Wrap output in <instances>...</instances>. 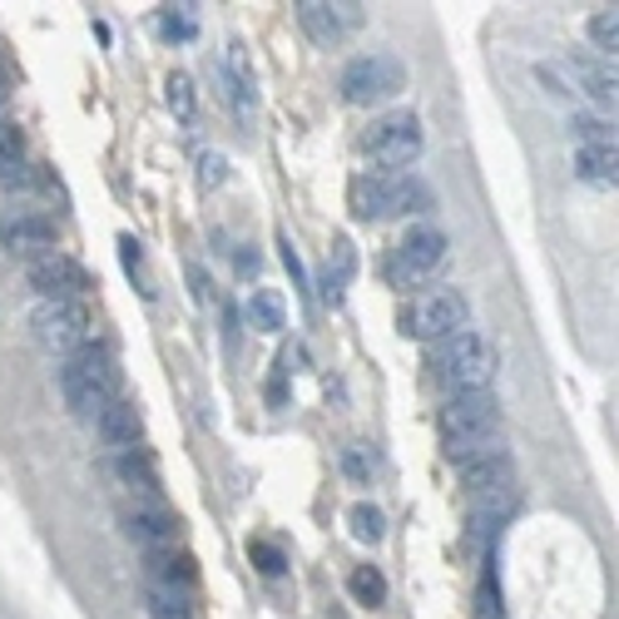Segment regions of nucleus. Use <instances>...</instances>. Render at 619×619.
<instances>
[{
  "mask_svg": "<svg viewBox=\"0 0 619 619\" xmlns=\"http://www.w3.org/2000/svg\"><path fill=\"white\" fill-rule=\"evenodd\" d=\"M0 248L21 258L55 253V224L40 214H0Z\"/></svg>",
  "mask_w": 619,
  "mask_h": 619,
  "instance_id": "obj_12",
  "label": "nucleus"
},
{
  "mask_svg": "<svg viewBox=\"0 0 619 619\" xmlns=\"http://www.w3.org/2000/svg\"><path fill=\"white\" fill-rule=\"evenodd\" d=\"M353 595H357V605H367V609H377V605H386V580H382V570H372V566H357L353 570Z\"/></svg>",
  "mask_w": 619,
  "mask_h": 619,
  "instance_id": "obj_24",
  "label": "nucleus"
},
{
  "mask_svg": "<svg viewBox=\"0 0 619 619\" xmlns=\"http://www.w3.org/2000/svg\"><path fill=\"white\" fill-rule=\"evenodd\" d=\"M496 431H501V406H496L491 386H480V392H451L447 396V406H441V437H447L451 466L501 451Z\"/></svg>",
  "mask_w": 619,
  "mask_h": 619,
  "instance_id": "obj_1",
  "label": "nucleus"
},
{
  "mask_svg": "<svg viewBox=\"0 0 619 619\" xmlns=\"http://www.w3.org/2000/svg\"><path fill=\"white\" fill-rule=\"evenodd\" d=\"M580 75H585V90H590V99H595L599 109H615V70H590V64H580Z\"/></svg>",
  "mask_w": 619,
  "mask_h": 619,
  "instance_id": "obj_28",
  "label": "nucleus"
},
{
  "mask_svg": "<svg viewBox=\"0 0 619 619\" xmlns=\"http://www.w3.org/2000/svg\"><path fill=\"white\" fill-rule=\"evenodd\" d=\"M60 392L80 417L95 421L109 402L124 396V377H119V362L105 347H80V353H70L60 367Z\"/></svg>",
  "mask_w": 619,
  "mask_h": 619,
  "instance_id": "obj_2",
  "label": "nucleus"
},
{
  "mask_svg": "<svg viewBox=\"0 0 619 619\" xmlns=\"http://www.w3.org/2000/svg\"><path fill=\"white\" fill-rule=\"evenodd\" d=\"M480 619H501V590H496V575L480 580Z\"/></svg>",
  "mask_w": 619,
  "mask_h": 619,
  "instance_id": "obj_33",
  "label": "nucleus"
},
{
  "mask_svg": "<svg viewBox=\"0 0 619 619\" xmlns=\"http://www.w3.org/2000/svg\"><path fill=\"white\" fill-rule=\"evenodd\" d=\"M31 328H35V342H40V347L70 357V353H80V347H90L95 318H90L85 302H40V308L31 312Z\"/></svg>",
  "mask_w": 619,
  "mask_h": 619,
  "instance_id": "obj_5",
  "label": "nucleus"
},
{
  "mask_svg": "<svg viewBox=\"0 0 619 619\" xmlns=\"http://www.w3.org/2000/svg\"><path fill=\"white\" fill-rule=\"evenodd\" d=\"M298 21L318 45H342L347 35L362 31L367 5H357V0H298Z\"/></svg>",
  "mask_w": 619,
  "mask_h": 619,
  "instance_id": "obj_9",
  "label": "nucleus"
},
{
  "mask_svg": "<svg viewBox=\"0 0 619 619\" xmlns=\"http://www.w3.org/2000/svg\"><path fill=\"white\" fill-rule=\"evenodd\" d=\"M31 288L40 293L45 302H80L95 283H90V273L75 263V258H64L60 248H55V253L31 258Z\"/></svg>",
  "mask_w": 619,
  "mask_h": 619,
  "instance_id": "obj_10",
  "label": "nucleus"
},
{
  "mask_svg": "<svg viewBox=\"0 0 619 619\" xmlns=\"http://www.w3.org/2000/svg\"><path fill=\"white\" fill-rule=\"evenodd\" d=\"M590 40H595L605 55H615L619 50V15L615 11H595V15H590Z\"/></svg>",
  "mask_w": 619,
  "mask_h": 619,
  "instance_id": "obj_27",
  "label": "nucleus"
},
{
  "mask_svg": "<svg viewBox=\"0 0 619 619\" xmlns=\"http://www.w3.org/2000/svg\"><path fill=\"white\" fill-rule=\"evenodd\" d=\"M511 511H515V491H511V486H505V491H480L476 505H471V535H476V540L496 535Z\"/></svg>",
  "mask_w": 619,
  "mask_h": 619,
  "instance_id": "obj_16",
  "label": "nucleus"
},
{
  "mask_svg": "<svg viewBox=\"0 0 619 619\" xmlns=\"http://www.w3.org/2000/svg\"><path fill=\"white\" fill-rule=\"evenodd\" d=\"M471 308L456 288H441V293H421L412 308H406V332L421 342H447L466 328Z\"/></svg>",
  "mask_w": 619,
  "mask_h": 619,
  "instance_id": "obj_8",
  "label": "nucleus"
},
{
  "mask_svg": "<svg viewBox=\"0 0 619 619\" xmlns=\"http://www.w3.org/2000/svg\"><path fill=\"white\" fill-rule=\"evenodd\" d=\"M150 575L154 585H174V590H189L193 580V556H174V550H150Z\"/></svg>",
  "mask_w": 619,
  "mask_h": 619,
  "instance_id": "obj_20",
  "label": "nucleus"
},
{
  "mask_svg": "<svg viewBox=\"0 0 619 619\" xmlns=\"http://www.w3.org/2000/svg\"><path fill=\"white\" fill-rule=\"evenodd\" d=\"M115 476L124 480L129 491H140V496H159V471H154V461H150V451H140V447H129V451H115Z\"/></svg>",
  "mask_w": 619,
  "mask_h": 619,
  "instance_id": "obj_15",
  "label": "nucleus"
},
{
  "mask_svg": "<svg viewBox=\"0 0 619 619\" xmlns=\"http://www.w3.org/2000/svg\"><path fill=\"white\" fill-rule=\"evenodd\" d=\"M159 31L169 35V40H189L193 35V5H164Z\"/></svg>",
  "mask_w": 619,
  "mask_h": 619,
  "instance_id": "obj_29",
  "label": "nucleus"
},
{
  "mask_svg": "<svg viewBox=\"0 0 619 619\" xmlns=\"http://www.w3.org/2000/svg\"><path fill=\"white\" fill-rule=\"evenodd\" d=\"M353 209L357 218H396V214H421L431 209V189L412 174H362L353 179Z\"/></svg>",
  "mask_w": 619,
  "mask_h": 619,
  "instance_id": "obj_3",
  "label": "nucleus"
},
{
  "mask_svg": "<svg viewBox=\"0 0 619 619\" xmlns=\"http://www.w3.org/2000/svg\"><path fill=\"white\" fill-rule=\"evenodd\" d=\"M248 556H253V566L263 570V575H283V550H278V545L253 540V545H248Z\"/></svg>",
  "mask_w": 619,
  "mask_h": 619,
  "instance_id": "obj_31",
  "label": "nucleus"
},
{
  "mask_svg": "<svg viewBox=\"0 0 619 619\" xmlns=\"http://www.w3.org/2000/svg\"><path fill=\"white\" fill-rule=\"evenodd\" d=\"M11 99V70H5V60H0V105Z\"/></svg>",
  "mask_w": 619,
  "mask_h": 619,
  "instance_id": "obj_35",
  "label": "nucleus"
},
{
  "mask_svg": "<svg viewBox=\"0 0 619 619\" xmlns=\"http://www.w3.org/2000/svg\"><path fill=\"white\" fill-rule=\"evenodd\" d=\"M575 169H580V179H590V183H615L619 150L615 144H580Z\"/></svg>",
  "mask_w": 619,
  "mask_h": 619,
  "instance_id": "obj_18",
  "label": "nucleus"
},
{
  "mask_svg": "<svg viewBox=\"0 0 619 619\" xmlns=\"http://www.w3.org/2000/svg\"><path fill=\"white\" fill-rule=\"evenodd\" d=\"M150 609H154V619H193L189 590H174V585H154L150 590Z\"/></svg>",
  "mask_w": 619,
  "mask_h": 619,
  "instance_id": "obj_23",
  "label": "nucleus"
},
{
  "mask_svg": "<svg viewBox=\"0 0 619 619\" xmlns=\"http://www.w3.org/2000/svg\"><path fill=\"white\" fill-rule=\"evenodd\" d=\"M124 531H129V540H140L144 550H174V540H179V515L164 511L159 501H150V505H134V511L124 515Z\"/></svg>",
  "mask_w": 619,
  "mask_h": 619,
  "instance_id": "obj_13",
  "label": "nucleus"
},
{
  "mask_svg": "<svg viewBox=\"0 0 619 619\" xmlns=\"http://www.w3.org/2000/svg\"><path fill=\"white\" fill-rule=\"evenodd\" d=\"M238 267H243V273H258V253H238Z\"/></svg>",
  "mask_w": 619,
  "mask_h": 619,
  "instance_id": "obj_36",
  "label": "nucleus"
},
{
  "mask_svg": "<svg viewBox=\"0 0 619 619\" xmlns=\"http://www.w3.org/2000/svg\"><path fill=\"white\" fill-rule=\"evenodd\" d=\"M0 183H25V164H21V134H15L5 119H0Z\"/></svg>",
  "mask_w": 619,
  "mask_h": 619,
  "instance_id": "obj_22",
  "label": "nucleus"
},
{
  "mask_svg": "<svg viewBox=\"0 0 619 619\" xmlns=\"http://www.w3.org/2000/svg\"><path fill=\"white\" fill-rule=\"evenodd\" d=\"M353 267H357L353 243H347V238H337V243H332V253H328V273H322V298L342 302V288H347V278H353Z\"/></svg>",
  "mask_w": 619,
  "mask_h": 619,
  "instance_id": "obj_19",
  "label": "nucleus"
},
{
  "mask_svg": "<svg viewBox=\"0 0 619 619\" xmlns=\"http://www.w3.org/2000/svg\"><path fill=\"white\" fill-rule=\"evenodd\" d=\"M347 525H353V535L362 545H377V540H382V531H386L382 511H377V505H367V501H357L353 511H347Z\"/></svg>",
  "mask_w": 619,
  "mask_h": 619,
  "instance_id": "obj_25",
  "label": "nucleus"
},
{
  "mask_svg": "<svg viewBox=\"0 0 619 619\" xmlns=\"http://www.w3.org/2000/svg\"><path fill=\"white\" fill-rule=\"evenodd\" d=\"M224 169H228L224 154H203V159H199V183H203V189H214V183H224Z\"/></svg>",
  "mask_w": 619,
  "mask_h": 619,
  "instance_id": "obj_34",
  "label": "nucleus"
},
{
  "mask_svg": "<svg viewBox=\"0 0 619 619\" xmlns=\"http://www.w3.org/2000/svg\"><path fill=\"white\" fill-rule=\"evenodd\" d=\"M119 258H124V267H129V278H140V288H144V298H154V288H150V278H144V248L134 243V238H119Z\"/></svg>",
  "mask_w": 619,
  "mask_h": 619,
  "instance_id": "obj_30",
  "label": "nucleus"
},
{
  "mask_svg": "<svg viewBox=\"0 0 619 619\" xmlns=\"http://www.w3.org/2000/svg\"><path fill=\"white\" fill-rule=\"evenodd\" d=\"M224 75H228V95H234L238 115H248L253 109V64H248V50L238 40L224 55Z\"/></svg>",
  "mask_w": 619,
  "mask_h": 619,
  "instance_id": "obj_17",
  "label": "nucleus"
},
{
  "mask_svg": "<svg viewBox=\"0 0 619 619\" xmlns=\"http://www.w3.org/2000/svg\"><path fill=\"white\" fill-rule=\"evenodd\" d=\"M575 140L580 144H615V129L599 119H575Z\"/></svg>",
  "mask_w": 619,
  "mask_h": 619,
  "instance_id": "obj_32",
  "label": "nucleus"
},
{
  "mask_svg": "<svg viewBox=\"0 0 619 619\" xmlns=\"http://www.w3.org/2000/svg\"><path fill=\"white\" fill-rule=\"evenodd\" d=\"M441 258H447V234H441V228H412L392 258V278L402 283V288L406 283H421L441 267Z\"/></svg>",
  "mask_w": 619,
  "mask_h": 619,
  "instance_id": "obj_11",
  "label": "nucleus"
},
{
  "mask_svg": "<svg viewBox=\"0 0 619 619\" xmlns=\"http://www.w3.org/2000/svg\"><path fill=\"white\" fill-rule=\"evenodd\" d=\"M95 427H99V437H105V447L129 451L134 441H140L144 421H140V412H134V402H129V396H119V402H109L105 412L95 417Z\"/></svg>",
  "mask_w": 619,
  "mask_h": 619,
  "instance_id": "obj_14",
  "label": "nucleus"
},
{
  "mask_svg": "<svg viewBox=\"0 0 619 619\" xmlns=\"http://www.w3.org/2000/svg\"><path fill=\"white\" fill-rule=\"evenodd\" d=\"M248 322H253L258 332H283V322H288V308H283V293L258 288L253 298H248Z\"/></svg>",
  "mask_w": 619,
  "mask_h": 619,
  "instance_id": "obj_21",
  "label": "nucleus"
},
{
  "mask_svg": "<svg viewBox=\"0 0 619 619\" xmlns=\"http://www.w3.org/2000/svg\"><path fill=\"white\" fill-rule=\"evenodd\" d=\"M402 85H406L402 64L382 50L357 55V60L342 70V95H347V105H382V99H392Z\"/></svg>",
  "mask_w": 619,
  "mask_h": 619,
  "instance_id": "obj_7",
  "label": "nucleus"
},
{
  "mask_svg": "<svg viewBox=\"0 0 619 619\" xmlns=\"http://www.w3.org/2000/svg\"><path fill=\"white\" fill-rule=\"evenodd\" d=\"M164 99H169V109L179 119H193V80L183 75V70H174V75L164 80Z\"/></svg>",
  "mask_w": 619,
  "mask_h": 619,
  "instance_id": "obj_26",
  "label": "nucleus"
},
{
  "mask_svg": "<svg viewBox=\"0 0 619 619\" xmlns=\"http://www.w3.org/2000/svg\"><path fill=\"white\" fill-rule=\"evenodd\" d=\"M367 154L382 164V174H396L406 164H417L421 154V124L412 109H392L382 115L372 129H367Z\"/></svg>",
  "mask_w": 619,
  "mask_h": 619,
  "instance_id": "obj_6",
  "label": "nucleus"
},
{
  "mask_svg": "<svg viewBox=\"0 0 619 619\" xmlns=\"http://www.w3.org/2000/svg\"><path fill=\"white\" fill-rule=\"evenodd\" d=\"M431 367H437V377L451 386V392H480V386L496 377V347L480 337V332L461 328L456 337L437 342Z\"/></svg>",
  "mask_w": 619,
  "mask_h": 619,
  "instance_id": "obj_4",
  "label": "nucleus"
}]
</instances>
